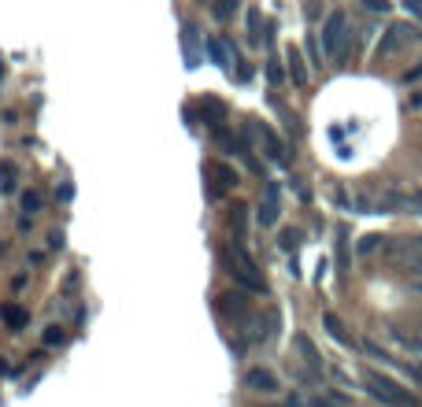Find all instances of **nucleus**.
Masks as SVG:
<instances>
[{
  "mask_svg": "<svg viewBox=\"0 0 422 407\" xmlns=\"http://www.w3.org/2000/svg\"><path fill=\"white\" fill-rule=\"evenodd\" d=\"M363 4V12H371V15H385L389 12V0H360Z\"/></svg>",
  "mask_w": 422,
  "mask_h": 407,
  "instance_id": "412c9836",
  "label": "nucleus"
},
{
  "mask_svg": "<svg viewBox=\"0 0 422 407\" xmlns=\"http://www.w3.org/2000/svg\"><path fill=\"white\" fill-rule=\"evenodd\" d=\"M400 208L407 211V215H422V189H411L400 197Z\"/></svg>",
  "mask_w": 422,
  "mask_h": 407,
  "instance_id": "2eb2a0df",
  "label": "nucleus"
},
{
  "mask_svg": "<svg viewBox=\"0 0 422 407\" xmlns=\"http://www.w3.org/2000/svg\"><path fill=\"white\" fill-rule=\"evenodd\" d=\"M411 289H415V293L422 296V278H415V285H411Z\"/></svg>",
  "mask_w": 422,
  "mask_h": 407,
  "instance_id": "2f4dec72",
  "label": "nucleus"
},
{
  "mask_svg": "<svg viewBox=\"0 0 422 407\" xmlns=\"http://www.w3.org/2000/svg\"><path fill=\"white\" fill-rule=\"evenodd\" d=\"M407 4V12H415V15H422V0H404Z\"/></svg>",
  "mask_w": 422,
  "mask_h": 407,
  "instance_id": "c756f323",
  "label": "nucleus"
},
{
  "mask_svg": "<svg viewBox=\"0 0 422 407\" xmlns=\"http://www.w3.org/2000/svg\"><path fill=\"white\" fill-rule=\"evenodd\" d=\"M15 189V163L0 159V192H12Z\"/></svg>",
  "mask_w": 422,
  "mask_h": 407,
  "instance_id": "f3484780",
  "label": "nucleus"
},
{
  "mask_svg": "<svg viewBox=\"0 0 422 407\" xmlns=\"http://www.w3.org/2000/svg\"><path fill=\"white\" fill-rule=\"evenodd\" d=\"M215 19H219V23H226V19H230L234 12H237V0H215Z\"/></svg>",
  "mask_w": 422,
  "mask_h": 407,
  "instance_id": "6ab92c4d",
  "label": "nucleus"
},
{
  "mask_svg": "<svg viewBox=\"0 0 422 407\" xmlns=\"http://www.w3.org/2000/svg\"><path fill=\"white\" fill-rule=\"evenodd\" d=\"M200 111H208V119H204V123H211V126H219V123L226 119V104H219V100H211V96H208V100L200 104Z\"/></svg>",
  "mask_w": 422,
  "mask_h": 407,
  "instance_id": "ddd939ff",
  "label": "nucleus"
},
{
  "mask_svg": "<svg viewBox=\"0 0 422 407\" xmlns=\"http://www.w3.org/2000/svg\"><path fill=\"white\" fill-rule=\"evenodd\" d=\"M278 407H293V404H278Z\"/></svg>",
  "mask_w": 422,
  "mask_h": 407,
  "instance_id": "72a5a7b5",
  "label": "nucleus"
},
{
  "mask_svg": "<svg viewBox=\"0 0 422 407\" xmlns=\"http://www.w3.org/2000/svg\"><path fill=\"white\" fill-rule=\"evenodd\" d=\"M245 389L270 396V392H278V378H274L270 370H263V367H252V370L245 374Z\"/></svg>",
  "mask_w": 422,
  "mask_h": 407,
  "instance_id": "0eeeda50",
  "label": "nucleus"
},
{
  "mask_svg": "<svg viewBox=\"0 0 422 407\" xmlns=\"http://www.w3.org/2000/svg\"><path fill=\"white\" fill-rule=\"evenodd\" d=\"M208 170H211V174H215V178H219V181H222V186H226V189H234V186H237V181H241V178H237V170H234V167H226V163H211Z\"/></svg>",
  "mask_w": 422,
  "mask_h": 407,
  "instance_id": "4468645a",
  "label": "nucleus"
},
{
  "mask_svg": "<svg viewBox=\"0 0 422 407\" xmlns=\"http://www.w3.org/2000/svg\"><path fill=\"white\" fill-rule=\"evenodd\" d=\"M49 244H52V248H63V233L52 230V233H49Z\"/></svg>",
  "mask_w": 422,
  "mask_h": 407,
  "instance_id": "c85d7f7f",
  "label": "nucleus"
},
{
  "mask_svg": "<svg viewBox=\"0 0 422 407\" xmlns=\"http://www.w3.org/2000/svg\"><path fill=\"white\" fill-rule=\"evenodd\" d=\"M278 181H267V189H263V204H259V226H274L278 222Z\"/></svg>",
  "mask_w": 422,
  "mask_h": 407,
  "instance_id": "423d86ee",
  "label": "nucleus"
},
{
  "mask_svg": "<svg viewBox=\"0 0 422 407\" xmlns=\"http://www.w3.org/2000/svg\"><path fill=\"white\" fill-rule=\"evenodd\" d=\"M344 30H349V15L337 8V12H330L326 23H322V52L333 56V48H337V41L344 37Z\"/></svg>",
  "mask_w": 422,
  "mask_h": 407,
  "instance_id": "20e7f679",
  "label": "nucleus"
},
{
  "mask_svg": "<svg viewBox=\"0 0 422 407\" xmlns=\"http://www.w3.org/2000/svg\"><path fill=\"white\" fill-rule=\"evenodd\" d=\"M267 78L274 82V85L285 78V71H281V60H267Z\"/></svg>",
  "mask_w": 422,
  "mask_h": 407,
  "instance_id": "4be33fe9",
  "label": "nucleus"
},
{
  "mask_svg": "<svg viewBox=\"0 0 422 407\" xmlns=\"http://www.w3.org/2000/svg\"><path fill=\"white\" fill-rule=\"evenodd\" d=\"M208 52H211V60L219 63L222 71H230V56H226V45H222V41H215V37H211V41H208Z\"/></svg>",
  "mask_w": 422,
  "mask_h": 407,
  "instance_id": "a211bd4d",
  "label": "nucleus"
},
{
  "mask_svg": "<svg viewBox=\"0 0 422 407\" xmlns=\"http://www.w3.org/2000/svg\"><path fill=\"white\" fill-rule=\"evenodd\" d=\"M337 274H349V233L337 230Z\"/></svg>",
  "mask_w": 422,
  "mask_h": 407,
  "instance_id": "dca6fc26",
  "label": "nucleus"
},
{
  "mask_svg": "<svg viewBox=\"0 0 422 407\" xmlns=\"http://www.w3.org/2000/svg\"><path fill=\"white\" fill-rule=\"evenodd\" d=\"M23 211H26V215H37V211H41V192L37 189L23 192Z\"/></svg>",
  "mask_w": 422,
  "mask_h": 407,
  "instance_id": "aec40b11",
  "label": "nucleus"
},
{
  "mask_svg": "<svg viewBox=\"0 0 422 407\" xmlns=\"http://www.w3.org/2000/svg\"><path fill=\"white\" fill-rule=\"evenodd\" d=\"M219 311H222V315L241 318V315L252 311V304H248V296H245V293H222V296H219Z\"/></svg>",
  "mask_w": 422,
  "mask_h": 407,
  "instance_id": "1a4fd4ad",
  "label": "nucleus"
},
{
  "mask_svg": "<svg viewBox=\"0 0 422 407\" xmlns=\"http://www.w3.org/2000/svg\"><path fill=\"white\" fill-rule=\"evenodd\" d=\"M0 318H4L12 329H23V326L30 323V315L23 311V307H15V304H4V307H0Z\"/></svg>",
  "mask_w": 422,
  "mask_h": 407,
  "instance_id": "f8f14e48",
  "label": "nucleus"
},
{
  "mask_svg": "<svg viewBox=\"0 0 422 407\" xmlns=\"http://www.w3.org/2000/svg\"><path fill=\"white\" fill-rule=\"evenodd\" d=\"M322 326H326V334L333 337V341H337V345H344V348H352L355 345V341H352V334H349V329H344V323H341V318L337 315H322Z\"/></svg>",
  "mask_w": 422,
  "mask_h": 407,
  "instance_id": "9d476101",
  "label": "nucleus"
},
{
  "mask_svg": "<svg viewBox=\"0 0 422 407\" xmlns=\"http://www.w3.org/2000/svg\"><path fill=\"white\" fill-rule=\"evenodd\" d=\"M63 341H67L63 326H49V329H45V345H63Z\"/></svg>",
  "mask_w": 422,
  "mask_h": 407,
  "instance_id": "5701e85b",
  "label": "nucleus"
},
{
  "mask_svg": "<svg viewBox=\"0 0 422 407\" xmlns=\"http://www.w3.org/2000/svg\"><path fill=\"white\" fill-rule=\"evenodd\" d=\"M411 108H419V111H422V89H419V93H411Z\"/></svg>",
  "mask_w": 422,
  "mask_h": 407,
  "instance_id": "7c9ffc66",
  "label": "nucleus"
},
{
  "mask_svg": "<svg viewBox=\"0 0 422 407\" xmlns=\"http://www.w3.org/2000/svg\"><path fill=\"white\" fill-rule=\"evenodd\" d=\"M297 241H300V233H297V230H285V233H281V248H285V252H293V248H297Z\"/></svg>",
  "mask_w": 422,
  "mask_h": 407,
  "instance_id": "a878e982",
  "label": "nucleus"
},
{
  "mask_svg": "<svg viewBox=\"0 0 422 407\" xmlns=\"http://www.w3.org/2000/svg\"><path fill=\"white\" fill-rule=\"evenodd\" d=\"M226 266H230V274H234L245 289H252V293H267V282H263V274H259L256 260L241 248V244H234V248L226 252Z\"/></svg>",
  "mask_w": 422,
  "mask_h": 407,
  "instance_id": "f03ea898",
  "label": "nucleus"
},
{
  "mask_svg": "<svg viewBox=\"0 0 422 407\" xmlns=\"http://www.w3.org/2000/svg\"><path fill=\"white\" fill-rule=\"evenodd\" d=\"M407 37H411V26H404V23L389 26L385 34H382V41H378V48H374V60H389L400 45H404Z\"/></svg>",
  "mask_w": 422,
  "mask_h": 407,
  "instance_id": "39448f33",
  "label": "nucleus"
},
{
  "mask_svg": "<svg viewBox=\"0 0 422 407\" xmlns=\"http://www.w3.org/2000/svg\"><path fill=\"white\" fill-rule=\"evenodd\" d=\"M248 130L256 134V141H259V145H263L267 159H274L278 167H289V148L278 141V134L270 130V126H263V123H252V126H248Z\"/></svg>",
  "mask_w": 422,
  "mask_h": 407,
  "instance_id": "7ed1b4c3",
  "label": "nucleus"
},
{
  "mask_svg": "<svg viewBox=\"0 0 422 407\" xmlns=\"http://www.w3.org/2000/svg\"><path fill=\"white\" fill-rule=\"evenodd\" d=\"M407 266H411V274H415V278H422V252H419V255H411V263H407Z\"/></svg>",
  "mask_w": 422,
  "mask_h": 407,
  "instance_id": "cd10ccee",
  "label": "nucleus"
},
{
  "mask_svg": "<svg viewBox=\"0 0 422 407\" xmlns=\"http://www.w3.org/2000/svg\"><path fill=\"white\" fill-rule=\"evenodd\" d=\"M293 345H297V352H300V356H304V363H308L311 370H319V367H322V356H319V348L311 345V337L297 334V337H293Z\"/></svg>",
  "mask_w": 422,
  "mask_h": 407,
  "instance_id": "9b49d317",
  "label": "nucleus"
},
{
  "mask_svg": "<svg viewBox=\"0 0 422 407\" xmlns=\"http://www.w3.org/2000/svg\"><path fill=\"white\" fill-rule=\"evenodd\" d=\"M248 37H252V41L263 37V34H259V12H256V8L248 12Z\"/></svg>",
  "mask_w": 422,
  "mask_h": 407,
  "instance_id": "393cba45",
  "label": "nucleus"
},
{
  "mask_svg": "<svg viewBox=\"0 0 422 407\" xmlns=\"http://www.w3.org/2000/svg\"><path fill=\"white\" fill-rule=\"evenodd\" d=\"M363 385H367V392H371L374 400H382V404H389V407H419V396H415V392H407L400 381L385 378V374L374 370V367L363 370Z\"/></svg>",
  "mask_w": 422,
  "mask_h": 407,
  "instance_id": "f257e3e1",
  "label": "nucleus"
},
{
  "mask_svg": "<svg viewBox=\"0 0 422 407\" xmlns=\"http://www.w3.org/2000/svg\"><path fill=\"white\" fill-rule=\"evenodd\" d=\"M378 241H382L378 233H367V237H360V244H355V248H360V252L367 255V252H374V248H378Z\"/></svg>",
  "mask_w": 422,
  "mask_h": 407,
  "instance_id": "b1692460",
  "label": "nucleus"
},
{
  "mask_svg": "<svg viewBox=\"0 0 422 407\" xmlns=\"http://www.w3.org/2000/svg\"><path fill=\"white\" fill-rule=\"evenodd\" d=\"M411 244H419V248H422V237H411Z\"/></svg>",
  "mask_w": 422,
  "mask_h": 407,
  "instance_id": "473e14b6",
  "label": "nucleus"
},
{
  "mask_svg": "<svg viewBox=\"0 0 422 407\" xmlns=\"http://www.w3.org/2000/svg\"><path fill=\"white\" fill-rule=\"evenodd\" d=\"M285 63H289V78H293V85H297V89H304V85H308V67H304V56H300L297 45L285 48Z\"/></svg>",
  "mask_w": 422,
  "mask_h": 407,
  "instance_id": "6e6552de",
  "label": "nucleus"
},
{
  "mask_svg": "<svg viewBox=\"0 0 422 407\" xmlns=\"http://www.w3.org/2000/svg\"><path fill=\"white\" fill-rule=\"evenodd\" d=\"M0 71H4V63H0Z\"/></svg>",
  "mask_w": 422,
  "mask_h": 407,
  "instance_id": "f704fd0d",
  "label": "nucleus"
},
{
  "mask_svg": "<svg viewBox=\"0 0 422 407\" xmlns=\"http://www.w3.org/2000/svg\"><path fill=\"white\" fill-rule=\"evenodd\" d=\"M419 78H422V63H419V67H411V71H404V74H400V82H404V85L419 82Z\"/></svg>",
  "mask_w": 422,
  "mask_h": 407,
  "instance_id": "bb28decb",
  "label": "nucleus"
}]
</instances>
